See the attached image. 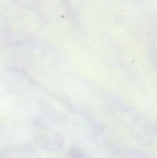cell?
I'll return each mask as SVG.
<instances>
[{
	"label": "cell",
	"mask_w": 157,
	"mask_h": 158,
	"mask_svg": "<svg viewBox=\"0 0 157 158\" xmlns=\"http://www.w3.org/2000/svg\"><path fill=\"white\" fill-rule=\"evenodd\" d=\"M69 155L70 158H88L84 151L76 147H72L69 149Z\"/></svg>",
	"instance_id": "7a4b0ae2"
},
{
	"label": "cell",
	"mask_w": 157,
	"mask_h": 158,
	"mask_svg": "<svg viewBox=\"0 0 157 158\" xmlns=\"http://www.w3.org/2000/svg\"><path fill=\"white\" fill-rule=\"evenodd\" d=\"M36 137L37 138L35 139L37 143L46 150L57 151L61 149L63 145V138L58 134H47Z\"/></svg>",
	"instance_id": "6da1fadb"
}]
</instances>
